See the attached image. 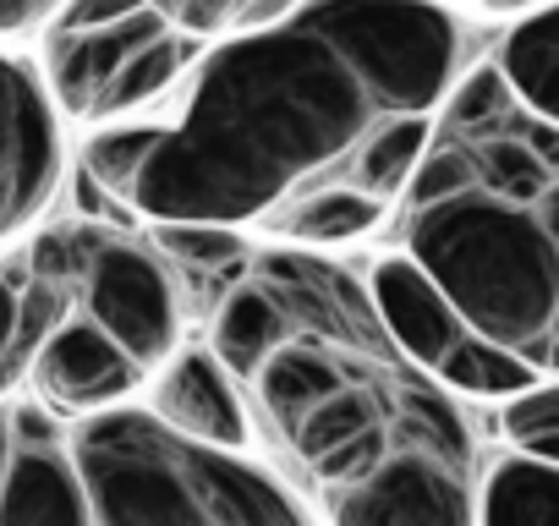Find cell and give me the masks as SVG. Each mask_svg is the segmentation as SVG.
<instances>
[{"label": "cell", "mask_w": 559, "mask_h": 526, "mask_svg": "<svg viewBox=\"0 0 559 526\" xmlns=\"http://www.w3.org/2000/svg\"><path fill=\"white\" fill-rule=\"evenodd\" d=\"M379 121L390 116L346 50L313 7H297L280 28L230 34L198 61L187 110L170 127L148 121L127 208L154 225L241 230L335 181Z\"/></svg>", "instance_id": "obj_1"}, {"label": "cell", "mask_w": 559, "mask_h": 526, "mask_svg": "<svg viewBox=\"0 0 559 526\" xmlns=\"http://www.w3.org/2000/svg\"><path fill=\"white\" fill-rule=\"evenodd\" d=\"M56 12L39 7V0H0V45L17 39V34H34V28H50Z\"/></svg>", "instance_id": "obj_24"}, {"label": "cell", "mask_w": 559, "mask_h": 526, "mask_svg": "<svg viewBox=\"0 0 559 526\" xmlns=\"http://www.w3.org/2000/svg\"><path fill=\"white\" fill-rule=\"evenodd\" d=\"M379 219H384V208L368 203L362 192H352L346 181H319V187H308L302 198H292L286 208H280L274 230L308 252V247H341V241H357V236H368Z\"/></svg>", "instance_id": "obj_19"}, {"label": "cell", "mask_w": 559, "mask_h": 526, "mask_svg": "<svg viewBox=\"0 0 559 526\" xmlns=\"http://www.w3.org/2000/svg\"><path fill=\"white\" fill-rule=\"evenodd\" d=\"M198 45L181 39L165 17V7H127L110 23L94 28H61L50 23V105L56 116L116 127L121 116L154 105L187 67Z\"/></svg>", "instance_id": "obj_5"}, {"label": "cell", "mask_w": 559, "mask_h": 526, "mask_svg": "<svg viewBox=\"0 0 559 526\" xmlns=\"http://www.w3.org/2000/svg\"><path fill=\"white\" fill-rule=\"evenodd\" d=\"M72 291L39 270L0 275V395L23 373H34L39 346L72 319Z\"/></svg>", "instance_id": "obj_15"}, {"label": "cell", "mask_w": 559, "mask_h": 526, "mask_svg": "<svg viewBox=\"0 0 559 526\" xmlns=\"http://www.w3.org/2000/svg\"><path fill=\"white\" fill-rule=\"evenodd\" d=\"M384 116H433L455 94L461 23L439 7H313Z\"/></svg>", "instance_id": "obj_6"}, {"label": "cell", "mask_w": 559, "mask_h": 526, "mask_svg": "<svg viewBox=\"0 0 559 526\" xmlns=\"http://www.w3.org/2000/svg\"><path fill=\"white\" fill-rule=\"evenodd\" d=\"M286 340H297V308H292L286 291L258 270L252 280H241L225 297V308L214 319V346L209 351H214V362L230 379H258L263 362Z\"/></svg>", "instance_id": "obj_14"}, {"label": "cell", "mask_w": 559, "mask_h": 526, "mask_svg": "<svg viewBox=\"0 0 559 526\" xmlns=\"http://www.w3.org/2000/svg\"><path fill=\"white\" fill-rule=\"evenodd\" d=\"M7 466H12V417L0 411V482H7Z\"/></svg>", "instance_id": "obj_25"}, {"label": "cell", "mask_w": 559, "mask_h": 526, "mask_svg": "<svg viewBox=\"0 0 559 526\" xmlns=\"http://www.w3.org/2000/svg\"><path fill=\"white\" fill-rule=\"evenodd\" d=\"M154 241L187 270H230V263L247 258L241 230H219V225H154Z\"/></svg>", "instance_id": "obj_22"}, {"label": "cell", "mask_w": 559, "mask_h": 526, "mask_svg": "<svg viewBox=\"0 0 559 526\" xmlns=\"http://www.w3.org/2000/svg\"><path fill=\"white\" fill-rule=\"evenodd\" d=\"M0 526H94L72 450L39 411L12 417V466L0 482Z\"/></svg>", "instance_id": "obj_11"}, {"label": "cell", "mask_w": 559, "mask_h": 526, "mask_svg": "<svg viewBox=\"0 0 559 526\" xmlns=\"http://www.w3.org/2000/svg\"><path fill=\"white\" fill-rule=\"evenodd\" d=\"M504 439H510V455L559 471V379H543L537 390L504 406Z\"/></svg>", "instance_id": "obj_21"}, {"label": "cell", "mask_w": 559, "mask_h": 526, "mask_svg": "<svg viewBox=\"0 0 559 526\" xmlns=\"http://www.w3.org/2000/svg\"><path fill=\"white\" fill-rule=\"evenodd\" d=\"M61 116L28 61L0 50V241L39 219L61 187Z\"/></svg>", "instance_id": "obj_9"}, {"label": "cell", "mask_w": 559, "mask_h": 526, "mask_svg": "<svg viewBox=\"0 0 559 526\" xmlns=\"http://www.w3.org/2000/svg\"><path fill=\"white\" fill-rule=\"evenodd\" d=\"M335 526H477L472 439L428 433L406 439L379 471L330 499Z\"/></svg>", "instance_id": "obj_7"}, {"label": "cell", "mask_w": 559, "mask_h": 526, "mask_svg": "<svg viewBox=\"0 0 559 526\" xmlns=\"http://www.w3.org/2000/svg\"><path fill=\"white\" fill-rule=\"evenodd\" d=\"M428 148H433V116H390V121H379V127L352 148V159L341 165L335 181H346V187L362 192L368 203L390 208L395 198L412 192V181H417Z\"/></svg>", "instance_id": "obj_16"}, {"label": "cell", "mask_w": 559, "mask_h": 526, "mask_svg": "<svg viewBox=\"0 0 559 526\" xmlns=\"http://www.w3.org/2000/svg\"><path fill=\"white\" fill-rule=\"evenodd\" d=\"M499 77L526 116L559 132V7L521 17L499 45Z\"/></svg>", "instance_id": "obj_17"}, {"label": "cell", "mask_w": 559, "mask_h": 526, "mask_svg": "<svg viewBox=\"0 0 559 526\" xmlns=\"http://www.w3.org/2000/svg\"><path fill=\"white\" fill-rule=\"evenodd\" d=\"M78 270V297H83V319L99 324L143 373L165 368L176 357L181 340V308H176V286L165 275V263L121 236H83L72 252Z\"/></svg>", "instance_id": "obj_8"}, {"label": "cell", "mask_w": 559, "mask_h": 526, "mask_svg": "<svg viewBox=\"0 0 559 526\" xmlns=\"http://www.w3.org/2000/svg\"><path fill=\"white\" fill-rule=\"evenodd\" d=\"M406 258L461 324L559 379V132L477 67L406 192Z\"/></svg>", "instance_id": "obj_2"}, {"label": "cell", "mask_w": 559, "mask_h": 526, "mask_svg": "<svg viewBox=\"0 0 559 526\" xmlns=\"http://www.w3.org/2000/svg\"><path fill=\"white\" fill-rule=\"evenodd\" d=\"M170 28L192 45L203 39H230L236 34V7H225V0H176V7H165Z\"/></svg>", "instance_id": "obj_23"}, {"label": "cell", "mask_w": 559, "mask_h": 526, "mask_svg": "<svg viewBox=\"0 0 559 526\" xmlns=\"http://www.w3.org/2000/svg\"><path fill=\"white\" fill-rule=\"evenodd\" d=\"M34 384L50 406L72 411V417H105L121 411L127 395L143 384V368L83 313H72L34 357Z\"/></svg>", "instance_id": "obj_10"}, {"label": "cell", "mask_w": 559, "mask_h": 526, "mask_svg": "<svg viewBox=\"0 0 559 526\" xmlns=\"http://www.w3.org/2000/svg\"><path fill=\"white\" fill-rule=\"evenodd\" d=\"M252 384L280 439L335 488L379 471L406 439L466 433L461 411L428 379L395 368L390 351H357L319 335L286 340Z\"/></svg>", "instance_id": "obj_3"}, {"label": "cell", "mask_w": 559, "mask_h": 526, "mask_svg": "<svg viewBox=\"0 0 559 526\" xmlns=\"http://www.w3.org/2000/svg\"><path fill=\"white\" fill-rule=\"evenodd\" d=\"M67 450L94 526H308L258 461L192 444L138 406L78 422Z\"/></svg>", "instance_id": "obj_4"}, {"label": "cell", "mask_w": 559, "mask_h": 526, "mask_svg": "<svg viewBox=\"0 0 559 526\" xmlns=\"http://www.w3.org/2000/svg\"><path fill=\"white\" fill-rule=\"evenodd\" d=\"M154 417L170 433L209 444V450L241 455L252 444V422H247V406L236 395V379L214 362V351H176L165 362L159 390H154Z\"/></svg>", "instance_id": "obj_13"}, {"label": "cell", "mask_w": 559, "mask_h": 526, "mask_svg": "<svg viewBox=\"0 0 559 526\" xmlns=\"http://www.w3.org/2000/svg\"><path fill=\"white\" fill-rule=\"evenodd\" d=\"M368 308L384 330L390 346H401V357L417 368V373H439V362L472 335L461 324V313L444 302V291L417 270V263L401 252V258H379L373 275H368Z\"/></svg>", "instance_id": "obj_12"}, {"label": "cell", "mask_w": 559, "mask_h": 526, "mask_svg": "<svg viewBox=\"0 0 559 526\" xmlns=\"http://www.w3.org/2000/svg\"><path fill=\"white\" fill-rule=\"evenodd\" d=\"M477 526H559V471L499 455L477 488Z\"/></svg>", "instance_id": "obj_18"}, {"label": "cell", "mask_w": 559, "mask_h": 526, "mask_svg": "<svg viewBox=\"0 0 559 526\" xmlns=\"http://www.w3.org/2000/svg\"><path fill=\"white\" fill-rule=\"evenodd\" d=\"M444 390H455V395H483V401H515V395H526V390H537L543 379L521 362V357H510V351H499L493 340H483V335H466L444 362H439V373H433Z\"/></svg>", "instance_id": "obj_20"}]
</instances>
